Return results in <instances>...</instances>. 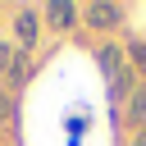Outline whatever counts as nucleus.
<instances>
[{"label":"nucleus","mask_w":146,"mask_h":146,"mask_svg":"<svg viewBox=\"0 0 146 146\" xmlns=\"http://www.w3.org/2000/svg\"><path fill=\"white\" fill-rule=\"evenodd\" d=\"M141 119H146V91H137V100H132V123L141 128Z\"/></svg>","instance_id":"0eeeda50"},{"label":"nucleus","mask_w":146,"mask_h":146,"mask_svg":"<svg viewBox=\"0 0 146 146\" xmlns=\"http://www.w3.org/2000/svg\"><path fill=\"white\" fill-rule=\"evenodd\" d=\"M82 23L96 27V32H114V27H123V5L91 0V5H82Z\"/></svg>","instance_id":"f257e3e1"},{"label":"nucleus","mask_w":146,"mask_h":146,"mask_svg":"<svg viewBox=\"0 0 146 146\" xmlns=\"http://www.w3.org/2000/svg\"><path fill=\"white\" fill-rule=\"evenodd\" d=\"M9 64H14V46L0 41V78H9Z\"/></svg>","instance_id":"6e6552de"},{"label":"nucleus","mask_w":146,"mask_h":146,"mask_svg":"<svg viewBox=\"0 0 146 146\" xmlns=\"http://www.w3.org/2000/svg\"><path fill=\"white\" fill-rule=\"evenodd\" d=\"M9 119H14V91L0 82V123H9Z\"/></svg>","instance_id":"423d86ee"},{"label":"nucleus","mask_w":146,"mask_h":146,"mask_svg":"<svg viewBox=\"0 0 146 146\" xmlns=\"http://www.w3.org/2000/svg\"><path fill=\"white\" fill-rule=\"evenodd\" d=\"M27 78H32V50H14V64H9V78H5V87H9V91H18Z\"/></svg>","instance_id":"20e7f679"},{"label":"nucleus","mask_w":146,"mask_h":146,"mask_svg":"<svg viewBox=\"0 0 146 146\" xmlns=\"http://www.w3.org/2000/svg\"><path fill=\"white\" fill-rule=\"evenodd\" d=\"M41 9H32V5H23L18 9V18H14V36H18V50H32L36 46V36H41Z\"/></svg>","instance_id":"7ed1b4c3"},{"label":"nucleus","mask_w":146,"mask_h":146,"mask_svg":"<svg viewBox=\"0 0 146 146\" xmlns=\"http://www.w3.org/2000/svg\"><path fill=\"white\" fill-rule=\"evenodd\" d=\"M41 23H46V27H55V32H68V27H78V23H82V5L50 0V5H41Z\"/></svg>","instance_id":"f03ea898"},{"label":"nucleus","mask_w":146,"mask_h":146,"mask_svg":"<svg viewBox=\"0 0 146 146\" xmlns=\"http://www.w3.org/2000/svg\"><path fill=\"white\" fill-rule=\"evenodd\" d=\"M123 55H128V68H132V73H146V41H141V36H132V41L123 46Z\"/></svg>","instance_id":"39448f33"},{"label":"nucleus","mask_w":146,"mask_h":146,"mask_svg":"<svg viewBox=\"0 0 146 146\" xmlns=\"http://www.w3.org/2000/svg\"><path fill=\"white\" fill-rule=\"evenodd\" d=\"M132 146H146V128H137V132H132Z\"/></svg>","instance_id":"1a4fd4ad"}]
</instances>
